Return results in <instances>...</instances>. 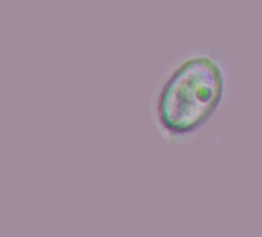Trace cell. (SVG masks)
<instances>
[{
    "instance_id": "6da1fadb",
    "label": "cell",
    "mask_w": 262,
    "mask_h": 237,
    "mask_svg": "<svg viewBox=\"0 0 262 237\" xmlns=\"http://www.w3.org/2000/svg\"><path fill=\"white\" fill-rule=\"evenodd\" d=\"M228 89V73L219 56L193 51L164 76L153 96V121L170 144L193 140L216 115Z\"/></svg>"
}]
</instances>
